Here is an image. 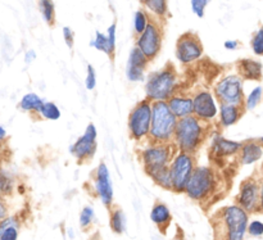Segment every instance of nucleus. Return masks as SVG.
I'll list each match as a JSON object with an SVG mask.
<instances>
[{
  "label": "nucleus",
  "instance_id": "21",
  "mask_svg": "<svg viewBox=\"0 0 263 240\" xmlns=\"http://www.w3.org/2000/svg\"><path fill=\"white\" fill-rule=\"evenodd\" d=\"M263 157V146L257 141H247L241 145L240 149V162L243 164H252L259 161Z\"/></svg>",
  "mask_w": 263,
  "mask_h": 240
},
{
  "label": "nucleus",
  "instance_id": "31",
  "mask_svg": "<svg viewBox=\"0 0 263 240\" xmlns=\"http://www.w3.org/2000/svg\"><path fill=\"white\" fill-rule=\"evenodd\" d=\"M90 45H91L92 48L97 49V50L105 53L108 57H113V53L109 48V43H108V39L105 33L97 31V32H95L94 40L90 43Z\"/></svg>",
  "mask_w": 263,
  "mask_h": 240
},
{
  "label": "nucleus",
  "instance_id": "24",
  "mask_svg": "<svg viewBox=\"0 0 263 240\" xmlns=\"http://www.w3.org/2000/svg\"><path fill=\"white\" fill-rule=\"evenodd\" d=\"M109 225L115 234L122 235V234L125 233L126 228H127V218H126L125 212H123L121 208L115 207L110 210Z\"/></svg>",
  "mask_w": 263,
  "mask_h": 240
},
{
  "label": "nucleus",
  "instance_id": "37",
  "mask_svg": "<svg viewBox=\"0 0 263 240\" xmlns=\"http://www.w3.org/2000/svg\"><path fill=\"white\" fill-rule=\"evenodd\" d=\"M208 3H210L208 0H193V2L190 3V7H192L193 13H194L197 17L203 18L204 17V10L205 8H207Z\"/></svg>",
  "mask_w": 263,
  "mask_h": 240
},
{
  "label": "nucleus",
  "instance_id": "6",
  "mask_svg": "<svg viewBox=\"0 0 263 240\" xmlns=\"http://www.w3.org/2000/svg\"><path fill=\"white\" fill-rule=\"evenodd\" d=\"M152 123V102L143 99L139 102L128 116L130 136L136 141H141L149 136Z\"/></svg>",
  "mask_w": 263,
  "mask_h": 240
},
{
  "label": "nucleus",
  "instance_id": "19",
  "mask_svg": "<svg viewBox=\"0 0 263 240\" xmlns=\"http://www.w3.org/2000/svg\"><path fill=\"white\" fill-rule=\"evenodd\" d=\"M238 72L241 79L258 81L262 79V63L254 59L246 58L238 62Z\"/></svg>",
  "mask_w": 263,
  "mask_h": 240
},
{
  "label": "nucleus",
  "instance_id": "2",
  "mask_svg": "<svg viewBox=\"0 0 263 240\" xmlns=\"http://www.w3.org/2000/svg\"><path fill=\"white\" fill-rule=\"evenodd\" d=\"M205 135H207L205 122L198 120L194 116H189L177 120L172 143L176 149H179V152L194 154L204 141Z\"/></svg>",
  "mask_w": 263,
  "mask_h": 240
},
{
  "label": "nucleus",
  "instance_id": "26",
  "mask_svg": "<svg viewBox=\"0 0 263 240\" xmlns=\"http://www.w3.org/2000/svg\"><path fill=\"white\" fill-rule=\"evenodd\" d=\"M44 100L37 94H35V93H28V94L23 95V98L21 99L20 107L21 109L26 110V112H32L39 115Z\"/></svg>",
  "mask_w": 263,
  "mask_h": 240
},
{
  "label": "nucleus",
  "instance_id": "41",
  "mask_svg": "<svg viewBox=\"0 0 263 240\" xmlns=\"http://www.w3.org/2000/svg\"><path fill=\"white\" fill-rule=\"evenodd\" d=\"M8 217V208H7V205L4 203V200L0 198V223H2L4 218Z\"/></svg>",
  "mask_w": 263,
  "mask_h": 240
},
{
  "label": "nucleus",
  "instance_id": "33",
  "mask_svg": "<svg viewBox=\"0 0 263 240\" xmlns=\"http://www.w3.org/2000/svg\"><path fill=\"white\" fill-rule=\"evenodd\" d=\"M263 97V87L262 86H256L251 91V94L247 97L246 103H244V109L252 110L257 107V105L261 103Z\"/></svg>",
  "mask_w": 263,
  "mask_h": 240
},
{
  "label": "nucleus",
  "instance_id": "45",
  "mask_svg": "<svg viewBox=\"0 0 263 240\" xmlns=\"http://www.w3.org/2000/svg\"><path fill=\"white\" fill-rule=\"evenodd\" d=\"M5 135H7V133H5V128L0 126V140H2V139H4Z\"/></svg>",
  "mask_w": 263,
  "mask_h": 240
},
{
  "label": "nucleus",
  "instance_id": "5",
  "mask_svg": "<svg viewBox=\"0 0 263 240\" xmlns=\"http://www.w3.org/2000/svg\"><path fill=\"white\" fill-rule=\"evenodd\" d=\"M217 187V176L215 170L208 166H195L185 192L187 197L197 202H203L215 193Z\"/></svg>",
  "mask_w": 263,
  "mask_h": 240
},
{
  "label": "nucleus",
  "instance_id": "12",
  "mask_svg": "<svg viewBox=\"0 0 263 240\" xmlns=\"http://www.w3.org/2000/svg\"><path fill=\"white\" fill-rule=\"evenodd\" d=\"M97 127L92 123H89L84 135L77 139L76 143L69 148L72 156L79 159L80 162H85L87 159L92 158L95 152H97Z\"/></svg>",
  "mask_w": 263,
  "mask_h": 240
},
{
  "label": "nucleus",
  "instance_id": "46",
  "mask_svg": "<svg viewBox=\"0 0 263 240\" xmlns=\"http://www.w3.org/2000/svg\"><path fill=\"white\" fill-rule=\"evenodd\" d=\"M259 144H263V136H262V138H259Z\"/></svg>",
  "mask_w": 263,
  "mask_h": 240
},
{
  "label": "nucleus",
  "instance_id": "22",
  "mask_svg": "<svg viewBox=\"0 0 263 240\" xmlns=\"http://www.w3.org/2000/svg\"><path fill=\"white\" fill-rule=\"evenodd\" d=\"M243 105H233V104H221L220 107V122L223 127L233 126L239 121L244 112Z\"/></svg>",
  "mask_w": 263,
  "mask_h": 240
},
{
  "label": "nucleus",
  "instance_id": "7",
  "mask_svg": "<svg viewBox=\"0 0 263 240\" xmlns=\"http://www.w3.org/2000/svg\"><path fill=\"white\" fill-rule=\"evenodd\" d=\"M195 169V158L193 154L185 152H177L170 163L172 190L176 193H184L187 181Z\"/></svg>",
  "mask_w": 263,
  "mask_h": 240
},
{
  "label": "nucleus",
  "instance_id": "32",
  "mask_svg": "<svg viewBox=\"0 0 263 240\" xmlns=\"http://www.w3.org/2000/svg\"><path fill=\"white\" fill-rule=\"evenodd\" d=\"M149 22H151V20H149V15L146 14L145 10L139 9L134 15V30H135L136 35L139 36L140 33H143Z\"/></svg>",
  "mask_w": 263,
  "mask_h": 240
},
{
  "label": "nucleus",
  "instance_id": "18",
  "mask_svg": "<svg viewBox=\"0 0 263 240\" xmlns=\"http://www.w3.org/2000/svg\"><path fill=\"white\" fill-rule=\"evenodd\" d=\"M151 220L159 229V231L166 234L167 229L172 223V215L164 203L157 202L151 211Z\"/></svg>",
  "mask_w": 263,
  "mask_h": 240
},
{
  "label": "nucleus",
  "instance_id": "9",
  "mask_svg": "<svg viewBox=\"0 0 263 240\" xmlns=\"http://www.w3.org/2000/svg\"><path fill=\"white\" fill-rule=\"evenodd\" d=\"M215 97L221 104L243 105L244 90L243 79L238 75H229L218 81L215 86Z\"/></svg>",
  "mask_w": 263,
  "mask_h": 240
},
{
  "label": "nucleus",
  "instance_id": "8",
  "mask_svg": "<svg viewBox=\"0 0 263 240\" xmlns=\"http://www.w3.org/2000/svg\"><path fill=\"white\" fill-rule=\"evenodd\" d=\"M176 154V146L174 143L170 144H153L146 146L141 152V162L146 175L154 170L170 166L171 161Z\"/></svg>",
  "mask_w": 263,
  "mask_h": 240
},
{
  "label": "nucleus",
  "instance_id": "14",
  "mask_svg": "<svg viewBox=\"0 0 263 240\" xmlns=\"http://www.w3.org/2000/svg\"><path fill=\"white\" fill-rule=\"evenodd\" d=\"M238 206L247 213L259 211V185L253 177L244 180L238 195Z\"/></svg>",
  "mask_w": 263,
  "mask_h": 240
},
{
  "label": "nucleus",
  "instance_id": "35",
  "mask_svg": "<svg viewBox=\"0 0 263 240\" xmlns=\"http://www.w3.org/2000/svg\"><path fill=\"white\" fill-rule=\"evenodd\" d=\"M251 45L254 54H257V56H263V27L259 28V30L254 33L253 38H252Z\"/></svg>",
  "mask_w": 263,
  "mask_h": 240
},
{
  "label": "nucleus",
  "instance_id": "44",
  "mask_svg": "<svg viewBox=\"0 0 263 240\" xmlns=\"http://www.w3.org/2000/svg\"><path fill=\"white\" fill-rule=\"evenodd\" d=\"M259 210L263 211V181L259 187Z\"/></svg>",
  "mask_w": 263,
  "mask_h": 240
},
{
  "label": "nucleus",
  "instance_id": "15",
  "mask_svg": "<svg viewBox=\"0 0 263 240\" xmlns=\"http://www.w3.org/2000/svg\"><path fill=\"white\" fill-rule=\"evenodd\" d=\"M94 188L97 192L98 197L100 198L103 205L105 207L110 208L113 203V185L112 179H110L109 170L104 162L99 164L95 170V179H94Z\"/></svg>",
  "mask_w": 263,
  "mask_h": 240
},
{
  "label": "nucleus",
  "instance_id": "1",
  "mask_svg": "<svg viewBox=\"0 0 263 240\" xmlns=\"http://www.w3.org/2000/svg\"><path fill=\"white\" fill-rule=\"evenodd\" d=\"M249 216L238 205L226 206L212 216L213 240H244Z\"/></svg>",
  "mask_w": 263,
  "mask_h": 240
},
{
  "label": "nucleus",
  "instance_id": "11",
  "mask_svg": "<svg viewBox=\"0 0 263 240\" xmlns=\"http://www.w3.org/2000/svg\"><path fill=\"white\" fill-rule=\"evenodd\" d=\"M203 56V45L198 35L186 32L181 35L176 44V58L182 64H189L198 61Z\"/></svg>",
  "mask_w": 263,
  "mask_h": 240
},
{
  "label": "nucleus",
  "instance_id": "39",
  "mask_svg": "<svg viewBox=\"0 0 263 240\" xmlns=\"http://www.w3.org/2000/svg\"><path fill=\"white\" fill-rule=\"evenodd\" d=\"M247 233H249V235L252 236H262L263 235V223L262 221H252L251 224H248V229H247Z\"/></svg>",
  "mask_w": 263,
  "mask_h": 240
},
{
  "label": "nucleus",
  "instance_id": "38",
  "mask_svg": "<svg viewBox=\"0 0 263 240\" xmlns=\"http://www.w3.org/2000/svg\"><path fill=\"white\" fill-rule=\"evenodd\" d=\"M116 36H117V25H116V23H112L107 30V39H108V43H109V48L113 54H115L116 41H117Z\"/></svg>",
  "mask_w": 263,
  "mask_h": 240
},
{
  "label": "nucleus",
  "instance_id": "10",
  "mask_svg": "<svg viewBox=\"0 0 263 240\" xmlns=\"http://www.w3.org/2000/svg\"><path fill=\"white\" fill-rule=\"evenodd\" d=\"M136 48L148 58V61L156 58L162 48L161 26L154 21H151L144 32L136 39Z\"/></svg>",
  "mask_w": 263,
  "mask_h": 240
},
{
  "label": "nucleus",
  "instance_id": "13",
  "mask_svg": "<svg viewBox=\"0 0 263 240\" xmlns=\"http://www.w3.org/2000/svg\"><path fill=\"white\" fill-rule=\"evenodd\" d=\"M218 115V108L216 104L215 95L207 90L197 93L193 98V116L198 120L207 122L215 120Z\"/></svg>",
  "mask_w": 263,
  "mask_h": 240
},
{
  "label": "nucleus",
  "instance_id": "28",
  "mask_svg": "<svg viewBox=\"0 0 263 240\" xmlns=\"http://www.w3.org/2000/svg\"><path fill=\"white\" fill-rule=\"evenodd\" d=\"M39 9H40L44 21L48 25H54V22H55V7H54V3L49 2V0H41V2H39Z\"/></svg>",
  "mask_w": 263,
  "mask_h": 240
},
{
  "label": "nucleus",
  "instance_id": "17",
  "mask_svg": "<svg viewBox=\"0 0 263 240\" xmlns=\"http://www.w3.org/2000/svg\"><path fill=\"white\" fill-rule=\"evenodd\" d=\"M167 104H168V108L172 112V115L177 120L193 116V98L182 97V95H172L167 100Z\"/></svg>",
  "mask_w": 263,
  "mask_h": 240
},
{
  "label": "nucleus",
  "instance_id": "23",
  "mask_svg": "<svg viewBox=\"0 0 263 240\" xmlns=\"http://www.w3.org/2000/svg\"><path fill=\"white\" fill-rule=\"evenodd\" d=\"M20 226L21 223L17 216L4 218L0 223V240H18Z\"/></svg>",
  "mask_w": 263,
  "mask_h": 240
},
{
  "label": "nucleus",
  "instance_id": "43",
  "mask_svg": "<svg viewBox=\"0 0 263 240\" xmlns=\"http://www.w3.org/2000/svg\"><path fill=\"white\" fill-rule=\"evenodd\" d=\"M35 58H36V53L33 50H28L27 53H26V56H25V62L27 64H30L31 62L32 61H35Z\"/></svg>",
  "mask_w": 263,
  "mask_h": 240
},
{
  "label": "nucleus",
  "instance_id": "4",
  "mask_svg": "<svg viewBox=\"0 0 263 240\" xmlns=\"http://www.w3.org/2000/svg\"><path fill=\"white\" fill-rule=\"evenodd\" d=\"M177 87V73L171 64L148 77L145 84L146 99L153 102H167Z\"/></svg>",
  "mask_w": 263,
  "mask_h": 240
},
{
  "label": "nucleus",
  "instance_id": "3",
  "mask_svg": "<svg viewBox=\"0 0 263 240\" xmlns=\"http://www.w3.org/2000/svg\"><path fill=\"white\" fill-rule=\"evenodd\" d=\"M177 118L170 110L167 102L152 103V123L148 139L153 144H170L174 140Z\"/></svg>",
  "mask_w": 263,
  "mask_h": 240
},
{
  "label": "nucleus",
  "instance_id": "16",
  "mask_svg": "<svg viewBox=\"0 0 263 240\" xmlns=\"http://www.w3.org/2000/svg\"><path fill=\"white\" fill-rule=\"evenodd\" d=\"M149 61L136 46H134L128 56L127 66H126V77L128 81L140 82L144 80V72Z\"/></svg>",
  "mask_w": 263,
  "mask_h": 240
},
{
  "label": "nucleus",
  "instance_id": "34",
  "mask_svg": "<svg viewBox=\"0 0 263 240\" xmlns=\"http://www.w3.org/2000/svg\"><path fill=\"white\" fill-rule=\"evenodd\" d=\"M95 220V212L91 207H84L82 208L81 213H80V218H79V223L80 226L82 229H87L89 226L92 225Z\"/></svg>",
  "mask_w": 263,
  "mask_h": 240
},
{
  "label": "nucleus",
  "instance_id": "40",
  "mask_svg": "<svg viewBox=\"0 0 263 240\" xmlns=\"http://www.w3.org/2000/svg\"><path fill=\"white\" fill-rule=\"evenodd\" d=\"M63 39L68 48H72V46H73L74 33L73 31H72V28L68 27V26H64L63 27Z\"/></svg>",
  "mask_w": 263,
  "mask_h": 240
},
{
  "label": "nucleus",
  "instance_id": "27",
  "mask_svg": "<svg viewBox=\"0 0 263 240\" xmlns=\"http://www.w3.org/2000/svg\"><path fill=\"white\" fill-rule=\"evenodd\" d=\"M14 189V179L4 169H0V198L12 194Z\"/></svg>",
  "mask_w": 263,
  "mask_h": 240
},
{
  "label": "nucleus",
  "instance_id": "36",
  "mask_svg": "<svg viewBox=\"0 0 263 240\" xmlns=\"http://www.w3.org/2000/svg\"><path fill=\"white\" fill-rule=\"evenodd\" d=\"M85 86L87 90H94L97 86V72L91 64H87L86 67V79H85Z\"/></svg>",
  "mask_w": 263,
  "mask_h": 240
},
{
  "label": "nucleus",
  "instance_id": "30",
  "mask_svg": "<svg viewBox=\"0 0 263 240\" xmlns=\"http://www.w3.org/2000/svg\"><path fill=\"white\" fill-rule=\"evenodd\" d=\"M39 115L41 117L46 118V120L55 121L58 118H61V109L58 108V105L53 102H44L41 105V109L39 112Z\"/></svg>",
  "mask_w": 263,
  "mask_h": 240
},
{
  "label": "nucleus",
  "instance_id": "25",
  "mask_svg": "<svg viewBox=\"0 0 263 240\" xmlns=\"http://www.w3.org/2000/svg\"><path fill=\"white\" fill-rule=\"evenodd\" d=\"M148 176L152 177L154 182L158 187L163 188V189L172 190V181H171V172H170V166L162 167V169L154 170V171L149 172Z\"/></svg>",
  "mask_w": 263,
  "mask_h": 240
},
{
  "label": "nucleus",
  "instance_id": "20",
  "mask_svg": "<svg viewBox=\"0 0 263 240\" xmlns=\"http://www.w3.org/2000/svg\"><path fill=\"white\" fill-rule=\"evenodd\" d=\"M241 145L243 144L238 143V141L228 140V139H223L222 136H216L212 143V151L216 157H229L240 152Z\"/></svg>",
  "mask_w": 263,
  "mask_h": 240
},
{
  "label": "nucleus",
  "instance_id": "29",
  "mask_svg": "<svg viewBox=\"0 0 263 240\" xmlns=\"http://www.w3.org/2000/svg\"><path fill=\"white\" fill-rule=\"evenodd\" d=\"M144 5L157 17L163 18L168 13V5L164 0H145Z\"/></svg>",
  "mask_w": 263,
  "mask_h": 240
},
{
  "label": "nucleus",
  "instance_id": "42",
  "mask_svg": "<svg viewBox=\"0 0 263 240\" xmlns=\"http://www.w3.org/2000/svg\"><path fill=\"white\" fill-rule=\"evenodd\" d=\"M223 46H225L228 50H235V49L239 46V43L236 40H228L223 43Z\"/></svg>",
  "mask_w": 263,
  "mask_h": 240
}]
</instances>
